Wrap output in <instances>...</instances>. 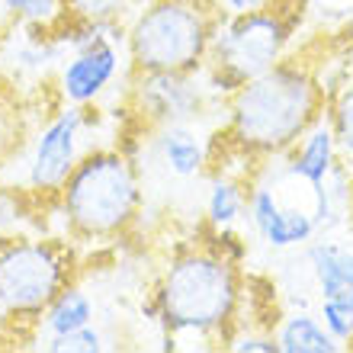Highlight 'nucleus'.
Segmentation results:
<instances>
[{
  "instance_id": "23",
  "label": "nucleus",
  "mask_w": 353,
  "mask_h": 353,
  "mask_svg": "<svg viewBox=\"0 0 353 353\" xmlns=\"http://www.w3.org/2000/svg\"><path fill=\"white\" fill-rule=\"evenodd\" d=\"M350 219H353V193H350Z\"/></svg>"
},
{
  "instance_id": "10",
  "label": "nucleus",
  "mask_w": 353,
  "mask_h": 353,
  "mask_svg": "<svg viewBox=\"0 0 353 353\" xmlns=\"http://www.w3.org/2000/svg\"><path fill=\"white\" fill-rule=\"evenodd\" d=\"M116 42L125 39H100L93 46L71 52L65 65L58 68V97L71 106H93V100H100L122 65Z\"/></svg>"
},
{
  "instance_id": "2",
  "label": "nucleus",
  "mask_w": 353,
  "mask_h": 353,
  "mask_svg": "<svg viewBox=\"0 0 353 353\" xmlns=\"http://www.w3.org/2000/svg\"><path fill=\"white\" fill-rule=\"evenodd\" d=\"M241 261L222 251L205 225L199 241L170 251L148 299V315L161 327L164 350H225L244 296Z\"/></svg>"
},
{
  "instance_id": "11",
  "label": "nucleus",
  "mask_w": 353,
  "mask_h": 353,
  "mask_svg": "<svg viewBox=\"0 0 353 353\" xmlns=\"http://www.w3.org/2000/svg\"><path fill=\"white\" fill-rule=\"evenodd\" d=\"M305 251V267L312 276L318 299H344L353 302V248L341 241H312L302 248Z\"/></svg>"
},
{
  "instance_id": "9",
  "label": "nucleus",
  "mask_w": 353,
  "mask_h": 353,
  "mask_svg": "<svg viewBox=\"0 0 353 353\" xmlns=\"http://www.w3.org/2000/svg\"><path fill=\"white\" fill-rule=\"evenodd\" d=\"M248 219H251V228L257 232V238L273 251L305 248L321 232L312 205L289 199V196H283V190H276V183H263V180L251 183Z\"/></svg>"
},
{
  "instance_id": "18",
  "label": "nucleus",
  "mask_w": 353,
  "mask_h": 353,
  "mask_svg": "<svg viewBox=\"0 0 353 353\" xmlns=\"http://www.w3.org/2000/svg\"><path fill=\"white\" fill-rule=\"evenodd\" d=\"M3 10L17 19L19 26H55L65 17V3L61 0H3Z\"/></svg>"
},
{
  "instance_id": "20",
  "label": "nucleus",
  "mask_w": 353,
  "mask_h": 353,
  "mask_svg": "<svg viewBox=\"0 0 353 353\" xmlns=\"http://www.w3.org/2000/svg\"><path fill=\"white\" fill-rule=\"evenodd\" d=\"M318 318L344 344V350H353V302H344V299H318Z\"/></svg>"
},
{
  "instance_id": "14",
  "label": "nucleus",
  "mask_w": 353,
  "mask_h": 353,
  "mask_svg": "<svg viewBox=\"0 0 353 353\" xmlns=\"http://www.w3.org/2000/svg\"><path fill=\"white\" fill-rule=\"evenodd\" d=\"M93 318H97L93 299L87 296L77 283H71V286L61 289L55 302L46 308V315L39 321V344L48 341V337H58V334H68V331H77V327L93 325Z\"/></svg>"
},
{
  "instance_id": "4",
  "label": "nucleus",
  "mask_w": 353,
  "mask_h": 353,
  "mask_svg": "<svg viewBox=\"0 0 353 353\" xmlns=\"http://www.w3.org/2000/svg\"><path fill=\"white\" fill-rule=\"evenodd\" d=\"M77 244L52 234H0V312L10 347L39 344V321L61 289L77 283Z\"/></svg>"
},
{
  "instance_id": "8",
  "label": "nucleus",
  "mask_w": 353,
  "mask_h": 353,
  "mask_svg": "<svg viewBox=\"0 0 353 353\" xmlns=\"http://www.w3.org/2000/svg\"><path fill=\"white\" fill-rule=\"evenodd\" d=\"M129 77V119L125 135L132 132H158L164 125H193L203 119L209 103L219 100L203 71H164V74H125Z\"/></svg>"
},
{
  "instance_id": "19",
  "label": "nucleus",
  "mask_w": 353,
  "mask_h": 353,
  "mask_svg": "<svg viewBox=\"0 0 353 353\" xmlns=\"http://www.w3.org/2000/svg\"><path fill=\"white\" fill-rule=\"evenodd\" d=\"M39 347L46 353H103L110 347V341H106V334L97 325H87V327H77V331H68V334L48 337Z\"/></svg>"
},
{
  "instance_id": "1",
  "label": "nucleus",
  "mask_w": 353,
  "mask_h": 353,
  "mask_svg": "<svg viewBox=\"0 0 353 353\" xmlns=\"http://www.w3.org/2000/svg\"><path fill=\"white\" fill-rule=\"evenodd\" d=\"M331 58V39L315 36L292 46L273 68L225 97V122L209 139L205 176L228 174L241 176L244 183L261 180L267 164L283 158L325 116L331 81L325 68Z\"/></svg>"
},
{
  "instance_id": "17",
  "label": "nucleus",
  "mask_w": 353,
  "mask_h": 353,
  "mask_svg": "<svg viewBox=\"0 0 353 353\" xmlns=\"http://www.w3.org/2000/svg\"><path fill=\"white\" fill-rule=\"evenodd\" d=\"M65 17L87 19V23H122L125 17H135L145 0H61Z\"/></svg>"
},
{
  "instance_id": "22",
  "label": "nucleus",
  "mask_w": 353,
  "mask_h": 353,
  "mask_svg": "<svg viewBox=\"0 0 353 353\" xmlns=\"http://www.w3.org/2000/svg\"><path fill=\"white\" fill-rule=\"evenodd\" d=\"M267 0H222V7L228 17H238V13H251V10L263 7Z\"/></svg>"
},
{
  "instance_id": "21",
  "label": "nucleus",
  "mask_w": 353,
  "mask_h": 353,
  "mask_svg": "<svg viewBox=\"0 0 353 353\" xmlns=\"http://www.w3.org/2000/svg\"><path fill=\"white\" fill-rule=\"evenodd\" d=\"M225 350H234V353H279L276 331H270V327H241V331H234L232 334V341L225 344Z\"/></svg>"
},
{
  "instance_id": "3",
  "label": "nucleus",
  "mask_w": 353,
  "mask_h": 353,
  "mask_svg": "<svg viewBox=\"0 0 353 353\" xmlns=\"http://www.w3.org/2000/svg\"><path fill=\"white\" fill-rule=\"evenodd\" d=\"M141 164L122 145H100L81 154L55 203L61 234L81 244L125 241L141 219Z\"/></svg>"
},
{
  "instance_id": "16",
  "label": "nucleus",
  "mask_w": 353,
  "mask_h": 353,
  "mask_svg": "<svg viewBox=\"0 0 353 353\" xmlns=\"http://www.w3.org/2000/svg\"><path fill=\"white\" fill-rule=\"evenodd\" d=\"M248 193L251 183H244L241 176L215 174L209 176V196H205V225L212 228H234V222L248 212Z\"/></svg>"
},
{
  "instance_id": "6",
  "label": "nucleus",
  "mask_w": 353,
  "mask_h": 353,
  "mask_svg": "<svg viewBox=\"0 0 353 353\" xmlns=\"http://www.w3.org/2000/svg\"><path fill=\"white\" fill-rule=\"evenodd\" d=\"M308 0H267L263 7L238 17H225L203 65L209 90L225 100L251 77L273 68L296 46Z\"/></svg>"
},
{
  "instance_id": "13",
  "label": "nucleus",
  "mask_w": 353,
  "mask_h": 353,
  "mask_svg": "<svg viewBox=\"0 0 353 353\" xmlns=\"http://www.w3.org/2000/svg\"><path fill=\"white\" fill-rule=\"evenodd\" d=\"M276 344L279 353H341L344 344L337 341L318 318V312H289L276 325Z\"/></svg>"
},
{
  "instance_id": "15",
  "label": "nucleus",
  "mask_w": 353,
  "mask_h": 353,
  "mask_svg": "<svg viewBox=\"0 0 353 353\" xmlns=\"http://www.w3.org/2000/svg\"><path fill=\"white\" fill-rule=\"evenodd\" d=\"M325 116L341 145V161L353 170V65L347 55V65L337 77L327 81V106Z\"/></svg>"
},
{
  "instance_id": "12",
  "label": "nucleus",
  "mask_w": 353,
  "mask_h": 353,
  "mask_svg": "<svg viewBox=\"0 0 353 353\" xmlns=\"http://www.w3.org/2000/svg\"><path fill=\"white\" fill-rule=\"evenodd\" d=\"M154 135V151H158L164 170L180 180H190L196 174H205V158H209V141H203L193 132V125H164L151 132Z\"/></svg>"
},
{
  "instance_id": "5",
  "label": "nucleus",
  "mask_w": 353,
  "mask_h": 353,
  "mask_svg": "<svg viewBox=\"0 0 353 353\" xmlns=\"http://www.w3.org/2000/svg\"><path fill=\"white\" fill-rule=\"evenodd\" d=\"M225 17L222 0H145L125 23L129 74L203 71Z\"/></svg>"
},
{
  "instance_id": "7",
  "label": "nucleus",
  "mask_w": 353,
  "mask_h": 353,
  "mask_svg": "<svg viewBox=\"0 0 353 353\" xmlns=\"http://www.w3.org/2000/svg\"><path fill=\"white\" fill-rule=\"evenodd\" d=\"M87 112L90 106H71L65 103L42 129L32 135L26 154V176L19 190L26 193L29 205H32V222L42 228L46 215H55V203L65 180L81 161V132L87 125Z\"/></svg>"
}]
</instances>
